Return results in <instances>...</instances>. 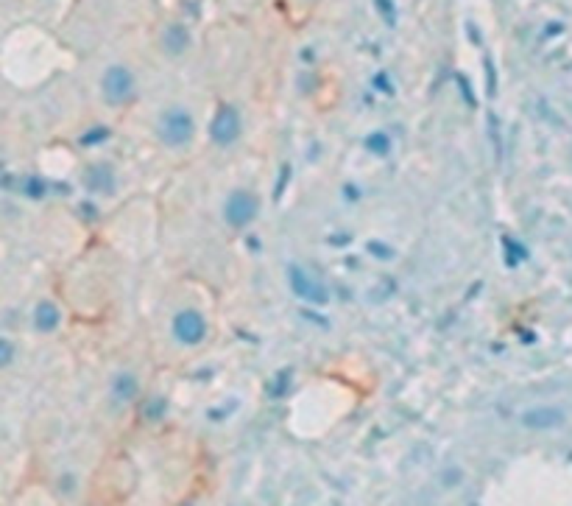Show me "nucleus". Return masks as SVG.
Wrapping results in <instances>:
<instances>
[{
    "mask_svg": "<svg viewBox=\"0 0 572 506\" xmlns=\"http://www.w3.org/2000/svg\"><path fill=\"white\" fill-rule=\"evenodd\" d=\"M157 137L165 148H187L196 137V118L187 107L173 104L159 112L157 118Z\"/></svg>",
    "mask_w": 572,
    "mask_h": 506,
    "instance_id": "obj_1",
    "label": "nucleus"
},
{
    "mask_svg": "<svg viewBox=\"0 0 572 506\" xmlns=\"http://www.w3.org/2000/svg\"><path fill=\"white\" fill-rule=\"evenodd\" d=\"M221 219L229 230L243 233L260 219V196L248 188H234L229 190L224 205H221Z\"/></svg>",
    "mask_w": 572,
    "mask_h": 506,
    "instance_id": "obj_2",
    "label": "nucleus"
},
{
    "mask_svg": "<svg viewBox=\"0 0 572 506\" xmlns=\"http://www.w3.org/2000/svg\"><path fill=\"white\" fill-rule=\"evenodd\" d=\"M210 336V322L199 308H179L171 319V339L179 347H201Z\"/></svg>",
    "mask_w": 572,
    "mask_h": 506,
    "instance_id": "obj_3",
    "label": "nucleus"
},
{
    "mask_svg": "<svg viewBox=\"0 0 572 506\" xmlns=\"http://www.w3.org/2000/svg\"><path fill=\"white\" fill-rule=\"evenodd\" d=\"M137 96V79L126 65H109L101 76V98L109 107H126Z\"/></svg>",
    "mask_w": 572,
    "mask_h": 506,
    "instance_id": "obj_4",
    "label": "nucleus"
},
{
    "mask_svg": "<svg viewBox=\"0 0 572 506\" xmlns=\"http://www.w3.org/2000/svg\"><path fill=\"white\" fill-rule=\"evenodd\" d=\"M288 285L293 291L296 299L307 302V305H327L330 302V288L321 277H316L313 271H307L305 266H291L288 268Z\"/></svg>",
    "mask_w": 572,
    "mask_h": 506,
    "instance_id": "obj_5",
    "label": "nucleus"
},
{
    "mask_svg": "<svg viewBox=\"0 0 572 506\" xmlns=\"http://www.w3.org/2000/svg\"><path fill=\"white\" fill-rule=\"evenodd\" d=\"M243 134V118H240V110L234 104H221L210 121V140L218 145V148H229L240 140Z\"/></svg>",
    "mask_w": 572,
    "mask_h": 506,
    "instance_id": "obj_6",
    "label": "nucleus"
},
{
    "mask_svg": "<svg viewBox=\"0 0 572 506\" xmlns=\"http://www.w3.org/2000/svg\"><path fill=\"white\" fill-rule=\"evenodd\" d=\"M519 422L531 431H553V428H561L567 422V414L559 406H533V408L522 411Z\"/></svg>",
    "mask_w": 572,
    "mask_h": 506,
    "instance_id": "obj_7",
    "label": "nucleus"
},
{
    "mask_svg": "<svg viewBox=\"0 0 572 506\" xmlns=\"http://www.w3.org/2000/svg\"><path fill=\"white\" fill-rule=\"evenodd\" d=\"M140 394V378L131 370H120L109 380V400L114 406H128Z\"/></svg>",
    "mask_w": 572,
    "mask_h": 506,
    "instance_id": "obj_8",
    "label": "nucleus"
},
{
    "mask_svg": "<svg viewBox=\"0 0 572 506\" xmlns=\"http://www.w3.org/2000/svg\"><path fill=\"white\" fill-rule=\"evenodd\" d=\"M34 330L36 333H56L62 327V308L53 302V299H39L34 305Z\"/></svg>",
    "mask_w": 572,
    "mask_h": 506,
    "instance_id": "obj_9",
    "label": "nucleus"
},
{
    "mask_svg": "<svg viewBox=\"0 0 572 506\" xmlns=\"http://www.w3.org/2000/svg\"><path fill=\"white\" fill-rule=\"evenodd\" d=\"M84 182H87V188L95 190V193H112L114 185H117V174H114V168L109 162H95V165L87 168Z\"/></svg>",
    "mask_w": 572,
    "mask_h": 506,
    "instance_id": "obj_10",
    "label": "nucleus"
},
{
    "mask_svg": "<svg viewBox=\"0 0 572 506\" xmlns=\"http://www.w3.org/2000/svg\"><path fill=\"white\" fill-rule=\"evenodd\" d=\"M162 48L168 56H182L190 48V31L182 22H171L162 34Z\"/></svg>",
    "mask_w": 572,
    "mask_h": 506,
    "instance_id": "obj_11",
    "label": "nucleus"
},
{
    "mask_svg": "<svg viewBox=\"0 0 572 506\" xmlns=\"http://www.w3.org/2000/svg\"><path fill=\"white\" fill-rule=\"evenodd\" d=\"M366 145H368V151H374L377 157H385V154L391 151V137H388L385 131H374V134L366 137Z\"/></svg>",
    "mask_w": 572,
    "mask_h": 506,
    "instance_id": "obj_12",
    "label": "nucleus"
},
{
    "mask_svg": "<svg viewBox=\"0 0 572 506\" xmlns=\"http://www.w3.org/2000/svg\"><path fill=\"white\" fill-rule=\"evenodd\" d=\"M17 358V350H14V344L8 342V339H3L0 336V370H6V367H11V361Z\"/></svg>",
    "mask_w": 572,
    "mask_h": 506,
    "instance_id": "obj_13",
    "label": "nucleus"
},
{
    "mask_svg": "<svg viewBox=\"0 0 572 506\" xmlns=\"http://www.w3.org/2000/svg\"><path fill=\"white\" fill-rule=\"evenodd\" d=\"M109 137V129L107 126H95L90 129L84 137H81V143H87V145H95V143H101V140H107Z\"/></svg>",
    "mask_w": 572,
    "mask_h": 506,
    "instance_id": "obj_14",
    "label": "nucleus"
},
{
    "mask_svg": "<svg viewBox=\"0 0 572 506\" xmlns=\"http://www.w3.org/2000/svg\"><path fill=\"white\" fill-rule=\"evenodd\" d=\"M374 6H377L380 14L385 17V22L394 25V20H397V8H394V3H391V0H374Z\"/></svg>",
    "mask_w": 572,
    "mask_h": 506,
    "instance_id": "obj_15",
    "label": "nucleus"
},
{
    "mask_svg": "<svg viewBox=\"0 0 572 506\" xmlns=\"http://www.w3.org/2000/svg\"><path fill=\"white\" fill-rule=\"evenodd\" d=\"M185 506H196V504H185Z\"/></svg>",
    "mask_w": 572,
    "mask_h": 506,
    "instance_id": "obj_16",
    "label": "nucleus"
}]
</instances>
